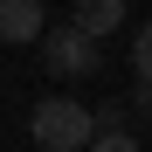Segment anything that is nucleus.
<instances>
[{
  "mask_svg": "<svg viewBox=\"0 0 152 152\" xmlns=\"http://www.w3.org/2000/svg\"><path fill=\"white\" fill-rule=\"evenodd\" d=\"M90 118H97V132H124V104H118V97H111V104H97Z\"/></svg>",
  "mask_w": 152,
  "mask_h": 152,
  "instance_id": "obj_7",
  "label": "nucleus"
},
{
  "mask_svg": "<svg viewBox=\"0 0 152 152\" xmlns=\"http://www.w3.org/2000/svg\"><path fill=\"white\" fill-rule=\"evenodd\" d=\"M83 152H138V138H132V132H97Z\"/></svg>",
  "mask_w": 152,
  "mask_h": 152,
  "instance_id": "obj_6",
  "label": "nucleus"
},
{
  "mask_svg": "<svg viewBox=\"0 0 152 152\" xmlns=\"http://www.w3.org/2000/svg\"><path fill=\"white\" fill-rule=\"evenodd\" d=\"M42 28H48L42 0H0V42H42Z\"/></svg>",
  "mask_w": 152,
  "mask_h": 152,
  "instance_id": "obj_3",
  "label": "nucleus"
},
{
  "mask_svg": "<svg viewBox=\"0 0 152 152\" xmlns=\"http://www.w3.org/2000/svg\"><path fill=\"white\" fill-rule=\"evenodd\" d=\"M132 69H138V83H152V21L138 28V42H132Z\"/></svg>",
  "mask_w": 152,
  "mask_h": 152,
  "instance_id": "obj_5",
  "label": "nucleus"
},
{
  "mask_svg": "<svg viewBox=\"0 0 152 152\" xmlns=\"http://www.w3.org/2000/svg\"><path fill=\"white\" fill-rule=\"evenodd\" d=\"M42 62L56 69V76H90V69H97V42L76 28V21H69V28H56V35L42 28Z\"/></svg>",
  "mask_w": 152,
  "mask_h": 152,
  "instance_id": "obj_2",
  "label": "nucleus"
},
{
  "mask_svg": "<svg viewBox=\"0 0 152 152\" xmlns=\"http://www.w3.org/2000/svg\"><path fill=\"white\" fill-rule=\"evenodd\" d=\"M28 132H35L42 152H83L97 138V118H90V104H76V97H42L35 118H28Z\"/></svg>",
  "mask_w": 152,
  "mask_h": 152,
  "instance_id": "obj_1",
  "label": "nucleus"
},
{
  "mask_svg": "<svg viewBox=\"0 0 152 152\" xmlns=\"http://www.w3.org/2000/svg\"><path fill=\"white\" fill-rule=\"evenodd\" d=\"M132 97H138V111H152V83H138V90H132Z\"/></svg>",
  "mask_w": 152,
  "mask_h": 152,
  "instance_id": "obj_8",
  "label": "nucleus"
},
{
  "mask_svg": "<svg viewBox=\"0 0 152 152\" xmlns=\"http://www.w3.org/2000/svg\"><path fill=\"white\" fill-rule=\"evenodd\" d=\"M76 28H83L90 42H111L124 28V0H76Z\"/></svg>",
  "mask_w": 152,
  "mask_h": 152,
  "instance_id": "obj_4",
  "label": "nucleus"
}]
</instances>
